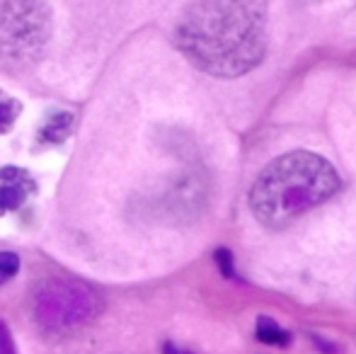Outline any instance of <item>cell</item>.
I'll list each match as a JSON object with an SVG mask.
<instances>
[{"mask_svg":"<svg viewBox=\"0 0 356 354\" xmlns=\"http://www.w3.org/2000/svg\"><path fill=\"white\" fill-rule=\"evenodd\" d=\"M19 269V257L15 252H0V284L13 279Z\"/></svg>","mask_w":356,"mask_h":354,"instance_id":"9","label":"cell"},{"mask_svg":"<svg viewBox=\"0 0 356 354\" xmlns=\"http://www.w3.org/2000/svg\"><path fill=\"white\" fill-rule=\"evenodd\" d=\"M0 354H15V347H13V340L8 335V328L0 323Z\"/></svg>","mask_w":356,"mask_h":354,"instance_id":"11","label":"cell"},{"mask_svg":"<svg viewBox=\"0 0 356 354\" xmlns=\"http://www.w3.org/2000/svg\"><path fill=\"white\" fill-rule=\"evenodd\" d=\"M71 129H73V114L58 112V114H54V117L49 119L47 124H44V129H42V141H47V143H61V141H66V138H68Z\"/></svg>","mask_w":356,"mask_h":354,"instance_id":"7","label":"cell"},{"mask_svg":"<svg viewBox=\"0 0 356 354\" xmlns=\"http://www.w3.org/2000/svg\"><path fill=\"white\" fill-rule=\"evenodd\" d=\"M34 192H37V184L27 170L3 168L0 170V216L8 211H17Z\"/></svg>","mask_w":356,"mask_h":354,"instance_id":"5","label":"cell"},{"mask_svg":"<svg viewBox=\"0 0 356 354\" xmlns=\"http://www.w3.org/2000/svg\"><path fill=\"white\" fill-rule=\"evenodd\" d=\"M216 262H218L220 267V274L223 277H235V267H233V255H230V250H216Z\"/></svg>","mask_w":356,"mask_h":354,"instance_id":"10","label":"cell"},{"mask_svg":"<svg viewBox=\"0 0 356 354\" xmlns=\"http://www.w3.org/2000/svg\"><path fill=\"white\" fill-rule=\"evenodd\" d=\"M175 42L199 71L238 78L267 51V3L197 0L179 19Z\"/></svg>","mask_w":356,"mask_h":354,"instance_id":"1","label":"cell"},{"mask_svg":"<svg viewBox=\"0 0 356 354\" xmlns=\"http://www.w3.org/2000/svg\"><path fill=\"white\" fill-rule=\"evenodd\" d=\"M163 354H189V352L179 350V347H175V345H165V350H163Z\"/></svg>","mask_w":356,"mask_h":354,"instance_id":"12","label":"cell"},{"mask_svg":"<svg viewBox=\"0 0 356 354\" xmlns=\"http://www.w3.org/2000/svg\"><path fill=\"white\" fill-rule=\"evenodd\" d=\"M51 17L44 0H0V58L27 61L44 49Z\"/></svg>","mask_w":356,"mask_h":354,"instance_id":"3","label":"cell"},{"mask_svg":"<svg viewBox=\"0 0 356 354\" xmlns=\"http://www.w3.org/2000/svg\"><path fill=\"white\" fill-rule=\"evenodd\" d=\"M342 187L337 170L323 156L291 151L272 161L250 189V209L262 226L282 231Z\"/></svg>","mask_w":356,"mask_h":354,"instance_id":"2","label":"cell"},{"mask_svg":"<svg viewBox=\"0 0 356 354\" xmlns=\"http://www.w3.org/2000/svg\"><path fill=\"white\" fill-rule=\"evenodd\" d=\"M19 114H22V102H17L15 97L0 90V134H8L15 127Z\"/></svg>","mask_w":356,"mask_h":354,"instance_id":"8","label":"cell"},{"mask_svg":"<svg viewBox=\"0 0 356 354\" xmlns=\"http://www.w3.org/2000/svg\"><path fill=\"white\" fill-rule=\"evenodd\" d=\"M254 335H257V340L264 342V345H274V347L291 345L289 330H284L277 321H272V318H267V316L257 318V330H254Z\"/></svg>","mask_w":356,"mask_h":354,"instance_id":"6","label":"cell"},{"mask_svg":"<svg viewBox=\"0 0 356 354\" xmlns=\"http://www.w3.org/2000/svg\"><path fill=\"white\" fill-rule=\"evenodd\" d=\"M99 303L88 287L63 279H49L34 291V316L51 330H73L92 321Z\"/></svg>","mask_w":356,"mask_h":354,"instance_id":"4","label":"cell"}]
</instances>
